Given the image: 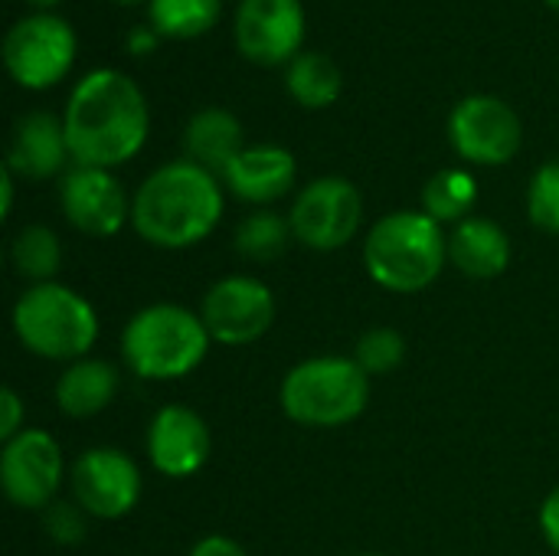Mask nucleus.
I'll list each match as a JSON object with an SVG mask.
<instances>
[{"label": "nucleus", "instance_id": "nucleus-32", "mask_svg": "<svg viewBox=\"0 0 559 556\" xmlns=\"http://www.w3.org/2000/svg\"><path fill=\"white\" fill-rule=\"evenodd\" d=\"M0 190H3V216H10V206H13V170L10 167H3V174H0Z\"/></svg>", "mask_w": 559, "mask_h": 556}, {"label": "nucleus", "instance_id": "nucleus-7", "mask_svg": "<svg viewBox=\"0 0 559 556\" xmlns=\"http://www.w3.org/2000/svg\"><path fill=\"white\" fill-rule=\"evenodd\" d=\"M3 62L23 88H49L75 62V29L52 13L23 16L3 39Z\"/></svg>", "mask_w": 559, "mask_h": 556}, {"label": "nucleus", "instance_id": "nucleus-8", "mask_svg": "<svg viewBox=\"0 0 559 556\" xmlns=\"http://www.w3.org/2000/svg\"><path fill=\"white\" fill-rule=\"evenodd\" d=\"M288 223L301 246L314 252H334L357 236L364 223V197L344 177L311 180L298 193Z\"/></svg>", "mask_w": 559, "mask_h": 556}, {"label": "nucleus", "instance_id": "nucleus-10", "mask_svg": "<svg viewBox=\"0 0 559 556\" xmlns=\"http://www.w3.org/2000/svg\"><path fill=\"white\" fill-rule=\"evenodd\" d=\"M66 465L59 442L43 429H23L3 446L0 482L3 495L26 511H46L56 501Z\"/></svg>", "mask_w": 559, "mask_h": 556}, {"label": "nucleus", "instance_id": "nucleus-21", "mask_svg": "<svg viewBox=\"0 0 559 556\" xmlns=\"http://www.w3.org/2000/svg\"><path fill=\"white\" fill-rule=\"evenodd\" d=\"M285 85L292 98L305 108H328L341 95V69L324 52H301L288 62Z\"/></svg>", "mask_w": 559, "mask_h": 556}, {"label": "nucleus", "instance_id": "nucleus-2", "mask_svg": "<svg viewBox=\"0 0 559 556\" xmlns=\"http://www.w3.org/2000/svg\"><path fill=\"white\" fill-rule=\"evenodd\" d=\"M223 216V190L216 174L193 161L157 167L134 193L131 223L138 236L157 249H187L206 239Z\"/></svg>", "mask_w": 559, "mask_h": 556}, {"label": "nucleus", "instance_id": "nucleus-12", "mask_svg": "<svg viewBox=\"0 0 559 556\" xmlns=\"http://www.w3.org/2000/svg\"><path fill=\"white\" fill-rule=\"evenodd\" d=\"M72 495L88 518L118 521L134 511L141 498V472L134 459L121 449H88L72 462L69 472Z\"/></svg>", "mask_w": 559, "mask_h": 556}, {"label": "nucleus", "instance_id": "nucleus-35", "mask_svg": "<svg viewBox=\"0 0 559 556\" xmlns=\"http://www.w3.org/2000/svg\"><path fill=\"white\" fill-rule=\"evenodd\" d=\"M118 3H138V0H118Z\"/></svg>", "mask_w": 559, "mask_h": 556}, {"label": "nucleus", "instance_id": "nucleus-15", "mask_svg": "<svg viewBox=\"0 0 559 556\" xmlns=\"http://www.w3.org/2000/svg\"><path fill=\"white\" fill-rule=\"evenodd\" d=\"M213 452L210 426L190 406H164L147 429L151 465L167 478L197 475Z\"/></svg>", "mask_w": 559, "mask_h": 556}, {"label": "nucleus", "instance_id": "nucleus-3", "mask_svg": "<svg viewBox=\"0 0 559 556\" xmlns=\"http://www.w3.org/2000/svg\"><path fill=\"white\" fill-rule=\"evenodd\" d=\"M449 259V242L442 226L416 210H400L373 223L364 246L367 272L377 285L413 295L429 288Z\"/></svg>", "mask_w": 559, "mask_h": 556}, {"label": "nucleus", "instance_id": "nucleus-28", "mask_svg": "<svg viewBox=\"0 0 559 556\" xmlns=\"http://www.w3.org/2000/svg\"><path fill=\"white\" fill-rule=\"evenodd\" d=\"M85 508L79 501H52L46 511H43V524H46V534L56 541V544H79L85 541V531H88V521H85Z\"/></svg>", "mask_w": 559, "mask_h": 556}, {"label": "nucleus", "instance_id": "nucleus-30", "mask_svg": "<svg viewBox=\"0 0 559 556\" xmlns=\"http://www.w3.org/2000/svg\"><path fill=\"white\" fill-rule=\"evenodd\" d=\"M540 531H544L547 544L559 554V485L547 495V501L540 508Z\"/></svg>", "mask_w": 559, "mask_h": 556}, {"label": "nucleus", "instance_id": "nucleus-31", "mask_svg": "<svg viewBox=\"0 0 559 556\" xmlns=\"http://www.w3.org/2000/svg\"><path fill=\"white\" fill-rule=\"evenodd\" d=\"M190 556H249L236 541H229V537H203Z\"/></svg>", "mask_w": 559, "mask_h": 556}, {"label": "nucleus", "instance_id": "nucleus-25", "mask_svg": "<svg viewBox=\"0 0 559 556\" xmlns=\"http://www.w3.org/2000/svg\"><path fill=\"white\" fill-rule=\"evenodd\" d=\"M13 265L23 279L43 285L52 282V275L62 265V246L49 226H26L13 239Z\"/></svg>", "mask_w": 559, "mask_h": 556}, {"label": "nucleus", "instance_id": "nucleus-22", "mask_svg": "<svg viewBox=\"0 0 559 556\" xmlns=\"http://www.w3.org/2000/svg\"><path fill=\"white\" fill-rule=\"evenodd\" d=\"M478 200V184L465 170H439L423 190V213L442 223H465Z\"/></svg>", "mask_w": 559, "mask_h": 556}, {"label": "nucleus", "instance_id": "nucleus-33", "mask_svg": "<svg viewBox=\"0 0 559 556\" xmlns=\"http://www.w3.org/2000/svg\"><path fill=\"white\" fill-rule=\"evenodd\" d=\"M26 3H33V7H52V3H59V0H26Z\"/></svg>", "mask_w": 559, "mask_h": 556}, {"label": "nucleus", "instance_id": "nucleus-23", "mask_svg": "<svg viewBox=\"0 0 559 556\" xmlns=\"http://www.w3.org/2000/svg\"><path fill=\"white\" fill-rule=\"evenodd\" d=\"M295 239L292 223L278 213H252L236 226V252L252 262H275L285 256L288 242Z\"/></svg>", "mask_w": 559, "mask_h": 556}, {"label": "nucleus", "instance_id": "nucleus-20", "mask_svg": "<svg viewBox=\"0 0 559 556\" xmlns=\"http://www.w3.org/2000/svg\"><path fill=\"white\" fill-rule=\"evenodd\" d=\"M118 397V370L105 360H75L56 383V403L72 419L98 416Z\"/></svg>", "mask_w": 559, "mask_h": 556}, {"label": "nucleus", "instance_id": "nucleus-29", "mask_svg": "<svg viewBox=\"0 0 559 556\" xmlns=\"http://www.w3.org/2000/svg\"><path fill=\"white\" fill-rule=\"evenodd\" d=\"M23 416H26V406H23V400H20V393L16 390H3L0 393V439L3 442H10L13 436H20L23 429Z\"/></svg>", "mask_w": 559, "mask_h": 556}, {"label": "nucleus", "instance_id": "nucleus-11", "mask_svg": "<svg viewBox=\"0 0 559 556\" xmlns=\"http://www.w3.org/2000/svg\"><path fill=\"white\" fill-rule=\"evenodd\" d=\"M449 138L455 151L472 164H508L524 141L518 111L495 95H468L449 118Z\"/></svg>", "mask_w": 559, "mask_h": 556}, {"label": "nucleus", "instance_id": "nucleus-34", "mask_svg": "<svg viewBox=\"0 0 559 556\" xmlns=\"http://www.w3.org/2000/svg\"><path fill=\"white\" fill-rule=\"evenodd\" d=\"M547 3H550V7H554V10H559V0H547Z\"/></svg>", "mask_w": 559, "mask_h": 556}, {"label": "nucleus", "instance_id": "nucleus-5", "mask_svg": "<svg viewBox=\"0 0 559 556\" xmlns=\"http://www.w3.org/2000/svg\"><path fill=\"white\" fill-rule=\"evenodd\" d=\"M370 403V377L354 357H311L282 380V410L308 429H337L354 423Z\"/></svg>", "mask_w": 559, "mask_h": 556}, {"label": "nucleus", "instance_id": "nucleus-4", "mask_svg": "<svg viewBox=\"0 0 559 556\" xmlns=\"http://www.w3.org/2000/svg\"><path fill=\"white\" fill-rule=\"evenodd\" d=\"M210 341L200 315L180 305H151L128 321L121 354L144 380H180L203 364Z\"/></svg>", "mask_w": 559, "mask_h": 556}, {"label": "nucleus", "instance_id": "nucleus-36", "mask_svg": "<svg viewBox=\"0 0 559 556\" xmlns=\"http://www.w3.org/2000/svg\"><path fill=\"white\" fill-rule=\"evenodd\" d=\"M364 556H383V554H364Z\"/></svg>", "mask_w": 559, "mask_h": 556}, {"label": "nucleus", "instance_id": "nucleus-19", "mask_svg": "<svg viewBox=\"0 0 559 556\" xmlns=\"http://www.w3.org/2000/svg\"><path fill=\"white\" fill-rule=\"evenodd\" d=\"M183 144L193 164L210 174H226V167L246 151L242 147V125L226 108H203L190 118L183 131Z\"/></svg>", "mask_w": 559, "mask_h": 556}, {"label": "nucleus", "instance_id": "nucleus-1", "mask_svg": "<svg viewBox=\"0 0 559 556\" xmlns=\"http://www.w3.org/2000/svg\"><path fill=\"white\" fill-rule=\"evenodd\" d=\"M62 125L72 161L108 170L144 147L147 102L124 72L95 69L72 88Z\"/></svg>", "mask_w": 559, "mask_h": 556}, {"label": "nucleus", "instance_id": "nucleus-14", "mask_svg": "<svg viewBox=\"0 0 559 556\" xmlns=\"http://www.w3.org/2000/svg\"><path fill=\"white\" fill-rule=\"evenodd\" d=\"M59 200H62L66 220L79 233L98 236V239H108V236L121 233V226L131 216L124 187L108 170H102V167H82V164H75L62 177Z\"/></svg>", "mask_w": 559, "mask_h": 556}, {"label": "nucleus", "instance_id": "nucleus-24", "mask_svg": "<svg viewBox=\"0 0 559 556\" xmlns=\"http://www.w3.org/2000/svg\"><path fill=\"white\" fill-rule=\"evenodd\" d=\"M219 0H151V23L157 33L190 39L206 33L219 20Z\"/></svg>", "mask_w": 559, "mask_h": 556}, {"label": "nucleus", "instance_id": "nucleus-6", "mask_svg": "<svg viewBox=\"0 0 559 556\" xmlns=\"http://www.w3.org/2000/svg\"><path fill=\"white\" fill-rule=\"evenodd\" d=\"M13 331L36 357L75 364L98 341V318L79 292L43 282L26 288L13 305Z\"/></svg>", "mask_w": 559, "mask_h": 556}, {"label": "nucleus", "instance_id": "nucleus-9", "mask_svg": "<svg viewBox=\"0 0 559 556\" xmlns=\"http://www.w3.org/2000/svg\"><path fill=\"white\" fill-rule=\"evenodd\" d=\"M200 318L216 344L246 347L275 324V298L265 282L252 275H229L206 292Z\"/></svg>", "mask_w": 559, "mask_h": 556}, {"label": "nucleus", "instance_id": "nucleus-17", "mask_svg": "<svg viewBox=\"0 0 559 556\" xmlns=\"http://www.w3.org/2000/svg\"><path fill=\"white\" fill-rule=\"evenodd\" d=\"M223 184L246 203H275L295 184V157L278 144L246 147L226 167Z\"/></svg>", "mask_w": 559, "mask_h": 556}, {"label": "nucleus", "instance_id": "nucleus-27", "mask_svg": "<svg viewBox=\"0 0 559 556\" xmlns=\"http://www.w3.org/2000/svg\"><path fill=\"white\" fill-rule=\"evenodd\" d=\"M527 210L537 229L559 236V161L544 164L534 180H531V193H527Z\"/></svg>", "mask_w": 559, "mask_h": 556}, {"label": "nucleus", "instance_id": "nucleus-26", "mask_svg": "<svg viewBox=\"0 0 559 556\" xmlns=\"http://www.w3.org/2000/svg\"><path fill=\"white\" fill-rule=\"evenodd\" d=\"M403 357H406V341L393 328H370L357 341V351H354V360L367 377L393 374L403 364Z\"/></svg>", "mask_w": 559, "mask_h": 556}, {"label": "nucleus", "instance_id": "nucleus-16", "mask_svg": "<svg viewBox=\"0 0 559 556\" xmlns=\"http://www.w3.org/2000/svg\"><path fill=\"white\" fill-rule=\"evenodd\" d=\"M69 154L66 125L49 111H29L16 121L7 167L29 180H46L62 170Z\"/></svg>", "mask_w": 559, "mask_h": 556}, {"label": "nucleus", "instance_id": "nucleus-18", "mask_svg": "<svg viewBox=\"0 0 559 556\" xmlns=\"http://www.w3.org/2000/svg\"><path fill=\"white\" fill-rule=\"evenodd\" d=\"M449 259L468 279H495L511 265V239L495 220L468 216L449 239Z\"/></svg>", "mask_w": 559, "mask_h": 556}, {"label": "nucleus", "instance_id": "nucleus-13", "mask_svg": "<svg viewBox=\"0 0 559 556\" xmlns=\"http://www.w3.org/2000/svg\"><path fill=\"white\" fill-rule=\"evenodd\" d=\"M305 39V10L298 0H242L236 13V43L259 66L288 62Z\"/></svg>", "mask_w": 559, "mask_h": 556}]
</instances>
